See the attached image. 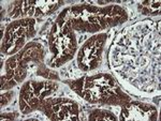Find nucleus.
Segmentation results:
<instances>
[{
    "mask_svg": "<svg viewBox=\"0 0 161 121\" xmlns=\"http://www.w3.org/2000/svg\"><path fill=\"white\" fill-rule=\"evenodd\" d=\"M37 75L46 78L48 81H59V75L58 72L55 70H52V69L46 68V66L44 63H40L37 71Z\"/></svg>",
    "mask_w": 161,
    "mask_h": 121,
    "instance_id": "2",
    "label": "nucleus"
},
{
    "mask_svg": "<svg viewBox=\"0 0 161 121\" xmlns=\"http://www.w3.org/2000/svg\"><path fill=\"white\" fill-rule=\"evenodd\" d=\"M89 120H117L118 118L116 117L113 113H111L110 110L106 109H95L90 113L89 117H88Z\"/></svg>",
    "mask_w": 161,
    "mask_h": 121,
    "instance_id": "1",
    "label": "nucleus"
},
{
    "mask_svg": "<svg viewBox=\"0 0 161 121\" xmlns=\"http://www.w3.org/2000/svg\"><path fill=\"white\" fill-rule=\"evenodd\" d=\"M13 96H14V91L13 90L12 91H7L1 94V108L9 104L10 101L13 99Z\"/></svg>",
    "mask_w": 161,
    "mask_h": 121,
    "instance_id": "3",
    "label": "nucleus"
},
{
    "mask_svg": "<svg viewBox=\"0 0 161 121\" xmlns=\"http://www.w3.org/2000/svg\"><path fill=\"white\" fill-rule=\"evenodd\" d=\"M17 117L16 113H6V114H2L0 119L1 120H13Z\"/></svg>",
    "mask_w": 161,
    "mask_h": 121,
    "instance_id": "4",
    "label": "nucleus"
}]
</instances>
